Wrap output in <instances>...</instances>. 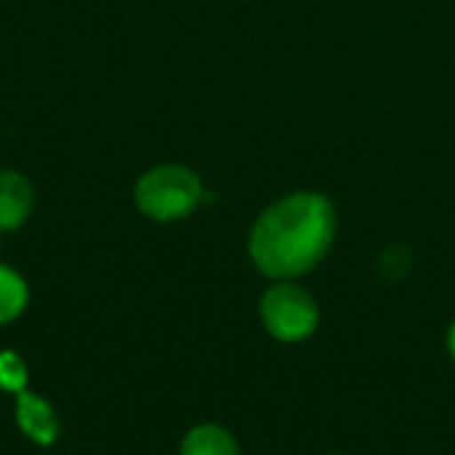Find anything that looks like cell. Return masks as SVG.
<instances>
[{
  "label": "cell",
  "instance_id": "277c9868",
  "mask_svg": "<svg viewBox=\"0 0 455 455\" xmlns=\"http://www.w3.org/2000/svg\"><path fill=\"white\" fill-rule=\"evenodd\" d=\"M35 211V187L32 181L13 171H0V235L19 229Z\"/></svg>",
  "mask_w": 455,
  "mask_h": 455
},
{
  "label": "cell",
  "instance_id": "52a82bcc",
  "mask_svg": "<svg viewBox=\"0 0 455 455\" xmlns=\"http://www.w3.org/2000/svg\"><path fill=\"white\" fill-rule=\"evenodd\" d=\"M27 301H29V291L24 277L16 269L0 264V325L16 320L24 312Z\"/></svg>",
  "mask_w": 455,
  "mask_h": 455
},
{
  "label": "cell",
  "instance_id": "3957f363",
  "mask_svg": "<svg viewBox=\"0 0 455 455\" xmlns=\"http://www.w3.org/2000/svg\"><path fill=\"white\" fill-rule=\"evenodd\" d=\"M259 312L267 333L283 344H301L320 325V309L315 299L293 283L272 285L261 296Z\"/></svg>",
  "mask_w": 455,
  "mask_h": 455
},
{
  "label": "cell",
  "instance_id": "9c48e42d",
  "mask_svg": "<svg viewBox=\"0 0 455 455\" xmlns=\"http://www.w3.org/2000/svg\"><path fill=\"white\" fill-rule=\"evenodd\" d=\"M448 349H451V357L455 360V323L451 325V333H448Z\"/></svg>",
  "mask_w": 455,
  "mask_h": 455
},
{
  "label": "cell",
  "instance_id": "7a4b0ae2",
  "mask_svg": "<svg viewBox=\"0 0 455 455\" xmlns=\"http://www.w3.org/2000/svg\"><path fill=\"white\" fill-rule=\"evenodd\" d=\"M203 195L205 189L200 176L192 168L176 163H165L144 171L133 187V203L139 213L160 224H171L192 216L195 208L203 203Z\"/></svg>",
  "mask_w": 455,
  "mask_h": 455
},
{
  "label": "cell",
  "instance_id": "5b68a950",
  "mask_svg": "<svg viewBox=\"0 0 455 455\" xmlns=\"http://www.w3.org/2000/svg\"><path fill=\"white\" fill-rule=\"evenodd\" d=\"M16 424L37 445H53L59 437V429H61L53 408L43 397H37L27 389H21L16 395Z\"/></svg>",
  "mask_w": 455,
  "mask_h": 455
},
{
  "label": "cell",
  "instance_id": "30bf717a",
  "mask_svg": "<svg viewBox=\"0 0 455 455\" xmlns=\"http://www.w3.org/2000/svg\"><path fill=\"white\" fill-rule=\"evenodd\" d=\"M336 455H339V453H336Z\"/></svg>",
  "mask_w": 455,
  "mask_h": 455
},
{
  "label": "cell",
  "instance_id": "8992f818",
  "mask_svg": "<svg viewBox=\"0 0 455 455\" xmlns=\"http://www.w3.org/2000/svg\"><path fill=\"white\" fill-rule=\"evenodd\" d=\"M179 455H240V448L224 427L200 424L187 432Z\"/></svg>",
  "mask_w": 455,
  "mask_h": 455
},
{
  "label": "cell",
  "instance_id": "6da1fadb",
  "mask_svg": "<svg viewBox=\"0 0 455 455\" xmlns=\"http://www.w3.org/2000/svg\"><path fill=\"white\" fill-rule=\"evenodd\" d=\"M336 213L317 192H296L261 213L251 232V259L272 280L301 277L333 245Z\"/></svg>",
  "mask_w": 455,
  "mask_h": 455
},
{
  "label": "cell",
  "instance_id": "ba28073f",
  "mask_svg": "<svg viewBox=\"0 0 455 455\" xmlns=\"http://www.w3.org/2000/svg\"><path fill=\"white\" fill-rule=\"evenodd\" d=\"M27 384V368L24 363L13 355V352H3L0 355V387L8 392H21Z\"/></svg>",
  "mask_w": 455,
  "mask_h": 455
}]
</instances>
